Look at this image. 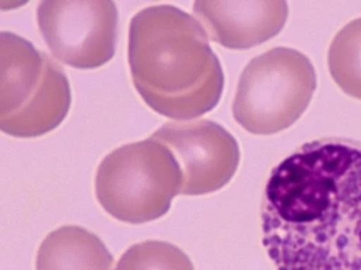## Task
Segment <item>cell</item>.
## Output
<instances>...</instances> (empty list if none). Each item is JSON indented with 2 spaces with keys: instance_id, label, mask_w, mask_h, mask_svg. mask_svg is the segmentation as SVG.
<instances>
[{
  "instance_id": "cell-11",
  "label": "cell",
  "mask_w": 361,
  "mask_h": 270,
  "mask_svg": "<svg viewBox=\"0 0 361 270\" xmlns=\"http://www.w3.org/2000/svg\"><path fill=\"white\" fill-rule=\"evenodd\" d=\"M115 270H195L192 262L180 248L166 241H144L133 245L120 257Z\"/></svg>"
},
{
  "instance_id": "cell-6",
  "label": "cell",
  "mask_w": 361,
  "mask_h": 270,
  "mask_svg": "<svg viewBox=\"0 0 361 270\" xmlns=\"http://www.w3.org/2000/svg\"><path fill=\"white\" fill-rule=\"evenodd\" d=\"M39 32L54 58L97 69L115 55L118 12L111 0H47L37 8Z\"/></svg>"
},
{
  "instance_id": "cell-3",
  "label": "cell",
  "mask_w": 361,
  "mask_h": 270,
  "mask_svg": "<svg viewBox=\"0 0 361 270\" xmlns=\"http://www.w3.org/2000/svg\"><path fill=\"white\" fill-rule=\"evenodd\" d=\"M71 85L60 65L27 39L0 34V129L31 139L51 132L64 121Z\"/></svg>"
},
{
  "instance_id": "cell-4",
  "label": "cell",
  "mask_w": 361,
  "mask_h": 270,
  "mask_svg": "<svg viewBox=\"0 0 361 270\" xmlns=\"http://www.w3.org/2000/svg\"><path fill=\"white\" fill-rule=\"evenodd\" d=\"M180 187L182 172L176 158L152 137L114 150L96 175L99 205L114 219L133 225L164 216Z\"/></svg>"
},
{
  "instance_id": "cell-1",
  "label": "cell",
  "mask_w": 361,
  "mask_h": 270,
  "mask_svg": "<svg viewBox=\"0 0 361 270\" xmlns=\"http://www.w3.org/2000/svg\"><path fill=\"white\" fill-rule=\"evenodd\" d=\"M262 244L278 270H361V143L307 142L264 188Z\"/></svg>"
},
{
  "instance_id": "cell-5",
  "label": "cell",
  "mask_w": 361,
  "mask_h": 270,
  "mask_svg": "<svg viewBox=\"0 0 361 270\" xmlns=\"http://www.w3.org/2000/svg\"><path fill=\"white\" fill-rule=\"evenodd\" d=\"M316 88L310 58L294 49L275 47L245 66L233 101V117L253 135L278 134L302 117Z\"/></svg>"
},
{
  "instance_id": "cell-2",
  "label": "cell",
  "mask_w": 361,
  "mask_h": 270,
  "mask_svg": "<svg viewBox=\"0 0 361 270\" xmlns=\"http://www.w3.org/2000/svg\"><path fill=\"white\" fill-rule=\"evenodd\" d=\"M129 65L142 101L176 121L204 116L223 94L224 74L205 28L172 6L145 8L133 17Z\"/></svg>"
},
{
  "instance_id": "cell-7",
  "label": "cell",
  "mask_w": 361,
  "mask_h": 270,
  "mask_svg": "<svg viewBox=\"0 0 361 270\" xmlns=\"http://www.w3.org/2000/svg\"><path fill=\"white\" fill-rule=\"evenodd\" d=\"M152 139L166 145L178 162L183 195L214 193L226 187L238 169V142L219 123H164Z\"/></svg>"
},
{
  "instance_id": "cell-10",
  "label": "cell",
  "mask_w": 361,
  "mask_h": 270,
  "mask_svg": "<svg viewBox=\"0 0 361 270\" xmlns=\"http://www.w3.org/2000/svg\"><path fill=\"white\" fill-rule=\"evenodd\" d=\"M329 69L343 93L361 101V18L336 34L329 46Z\"/></svg>"
},
{
  "instance_id": "cell-8",
  "label": "cell",
  "mask_w": 361,
  "mask_h": 270,
  "mask_svg": "<svg viewBox=\"0 0 361 270\" xmlns=\"http://www.w3.org/2000/svg\"><path fill=\"white\" fill-rule=\"evenodd\" d=\"M194 14L210 41L231 50H247L278 36L289 8L283 0H200L195 1Z\"/></svg>"
},
{
  "instance_id": "cell-9",
  "label": "cell",
  "mask_w": 361,
  "mask_h": 270,
  "mask_svg": "<svg viewBox=\"0 0 361 270\" xmlns=\"http://www.w3.org/2000/svg\"><path fill=\"white\" fill-rule=\"evenodd\" d=\"M114 257L102 240L79 226L50 232L39 246L36 270H111Z\"/></svg>"
}]
</instances>
